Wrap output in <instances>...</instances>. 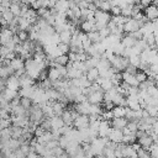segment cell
Masks as SVG:
<instances>
[{
	"instance_id": "1",
	"label": "cell",
	"mask_w": 158,
	"mask_h": 158,
	"mask_svg": "<svg viewBox=\"0 0 158 158\" xmlns=\"http://www.w3.org/2000/svg\"><path fill=\"white\" fill-rule=\"evenodd\" d=\"M109 60H110L111 67H112L116 72H123L125 68H126V65L128 64V58L122 57V56H115V54H114Z\"/></svg>"
},
{
	"instance_id": "2",
	"label": "cell",
	"mask_w": 158,
	"mask_h": 158,
	"mask_svg": "<svg viewBox=\"0 0 158 158\" xmlns=\"http://www.w3.org/2000/svg\"><path fill=\"white\" fill-rule=\"evenodd\" d=\"M107 142V138H101V137H96L90 142V152L93 153V156H99L102 154V151L105 148V144Z\"/></svg>"
},
{
	"instance_id": "3",
	"label": "cell",
	"mask_w": 158,
	"mask_h": 158,
	"mask_svg": "<svg viewBox=\"0 0 158 158\" xmlns=\"http://www.w3.org/2000/svg\"><path fill=\"white\" fill-rule=\"evenodd\" d=\"M142 25H143L142 22H139V21H137V20L130 17V19H127V21L122 25V27H123V32H127V33L135 32V31L139 30Z\"/></svg>"
},
{
	"instance_id": "4",
	"label": "cell",
	"mask_w": 158,
	"mask_h": 158,
	"mask_svg": "<svg viewBox=\"0 0 158 158\" xmlns=\"http://www.w3.org/2000/svg\"><path fill=\"white\" fill-rule=\"evenodd\" d=\"M143 15L148 21L157 20V17H158V7H157V5L151 4V5L146 6V7H143Z\"/></svg>"
},
{
	"instance_id": "5",
	"label": "cell",
	"mask_w": 158,
	"mask_h": 158,
	"mask_svg": "<svg viewBox=\"0 0 158 158\" xmlns=\"http://www.w3.org/2000/svg\"><path fill=\"white\" fill-rule=\"evenodd\" d=\"M110 131H111L110 121H107V120H100L99 128H98V137L107 138V135H109Z\"/></svg>"
},
{
	"instance_id": "6",
	"label": "cell",
	"mask_w": 158,
	"mask_h": 158,
	"mask_svg": "<svg viewBox=\"0 0 158 158\" xmlns=\"http://www.w3.org/2000/svg\"><path fill=\"white\" fill-rule=\"evenodd\" d=\"M102 99H104V90L93 91L86 96V101L89 104H102Z\"/></svg>"
},
{
	"instance_id": "7",
	"label": "cell",
	"mask_w": 158,
	"mask_h": 158,
	"mask_svg": "<svg viewBox=\"0 0 158 158\" xmlns=\"http://www.w3.org/2000/svg\"><path fill=\"white\" fill-rule=\"evenodd\" d=\"M73 126L77 130L88 128L89 127V117H88V115H78V117L73 121Z\"/></svg>"
},
{
	"instance_id": "8",
	"label": "cell",
	"mask_w": 158,
	"mask_h": 158,
	"mask_svg": "<svg viewBox=\"0 0 158 158\" xmlns=\"http://www.w3.org/2000/svg\"><path fill=\"white\" fill-rule=\"evenodd\" d=\"M10 120H11V125L17 127H26L30 122L28 116H11Z\"/></svg>"
},
{
	"instance_id": "9",
	"label": "cell",
	"mask_w": 158,
	"mask_h": 158,
	"mask_svg": "<svg viewBox=\"0 0 158 158\" xmlns=\"http://www.w3.org/2000/svg\"><path fill=\"white\" fill-rule=\"evenodd\" d=\"M122 136H123L122 130L111 128V131L107 135V139L111 142H115V143H120V142H122Z\"/></svg>"
},
{
	"instance_id": "10",
	"label": "cell",
	"mask_w": 158,
	"mask_h": 158,
	"mask_svg": "<svg viewBox=\"0 0 158 158\" xmlns=\"http://www.w3.org/2000/svg\"><path fill=\"white\" fill-rule=\"evenodd\" d=\"M80 30H81L84 33H88V32H90V31H96V30H95V20H94V17L81 21V22H80Z\"/></svg>"
},
{
	"instance_id": "11",
	"label": "cell",
	"mask_w": 158,
	"mask_h": 158,
	"mask_svg": "<svg viewBox=\"0 0 158 158\" xmlns=\"http://www.w3.org/2000/svg\"><path fill=\"white\" fill-rule=\"evenodd\" d=\"M127 125V120L125 117H114L110 120V126L111 128H117V130H122L123 127H126Z\"/></svg>"
},
{
	"instance_id": "12",
	"label": "cell",
	"mask_w": 158,
	"mask_h": 158,
	"mask_svg": "<svg viewBox=\"0 0 158 158\" xmlns=\"http://www.w3.org/2000/svg\"><path fill=\"white\" fill-rule=\"evenodd\" d=\"M5 86L12 90H19L20 89V84H19V78L16 75H10L9 78H6L5 80Z\"/></svg>"
},
{
	"instance_id": "13",
	"label": "cell",
	"mask_w": 158,
	"mask_h": 158,
	"mask_svg": "<svg viewBox=\"0 0 158 158\" xmlns=\"http://www.w3.org/2000/svg\"><path fill=\"white\" fill-rule=\"evenodd\" d=\"M19 84H20V88H27V86L35 85V80L30 78L26 73H23L22 75L19 77Z\"/></svg>"
},
{
	"instance_id": "14",
	"label": "cell",
	"mask_w": 158,
	"mask_h": 158,
	"mask_svg": "<svg viewBox=\"0 0 158 158\" xmlns=\"http://www.w3.org/2000/svg\"><path fill=\"white\" fill-rule=\"evenodd\" d=\"M122 81L128 84L130 86H138V84H139L133 74H128L126 72H122Z\"/></svg>"
},
{
	"instance_id": "15",
	"label": "cell",
	"mask_w": 158,
	"mask_h": 158,
	"mask_svg": "<svg viewBox=\"0 0 158 158\" xmlns=\"http://www.w3.org/2000/svg\"><path fill=\"white\" fill-rule=\"evenodd\" d=\"M136 142H138V144H139L142 148H144V149H147V151H148L149 146L153 143V138H152L149 135H144V136H142V137L137 138V141H136Z\"/></svg>"
},
{
	"instance_id": "16",
	"label": "cell",
	"mask_w": 158,
	"mask_h": 158,
	"mask_svg": "<svg viewBox=\"0 0 158 158\" xmlns=\"http://www.w3.org/2000/svg\"><path fill=\"white\" fill-rule=\"evenodd\" d=\"M81 75H84L80 70L73 68V67H67V75H65V79L68 80H72V79H78L80 78Z\"/></svg>"
},
{
	"instance_id": "17",
	"label": "cell",
	"mask_w": 158,
	"mask_h": 158,
	"mask_svg": "<svg viewBox=\"0 0 158 158\" xmlns=\"http://www.w3.org/2000/svg\"><path fill=\"white\" fill-rule=\"evenodd\" d=\"M49 123H51V131L52 130H58L62 126H64V122H63L62 117L60 116H56V115L49 117Z\"/></svg>"
},
{
	"instance_id": "18",
	"label": "cell",
	"mask_w": 158,
	"mask_h": 158,
	"mask_svg": "<svg viewBox=\"0 0 158 158\" xmlns=\"http://www.w3.org/2000/svg\"><path fill=\"white\" fill-rule=\"evenodd\" d=\"M9 64H10V67L16 72V70H20V69H23V59L21 58V57H15V58H12L10 62H9Z\"/></svg>"
},
{
	"instance_id": "19",
	"label": "cell",
	"mask_w": 158,
	"mask_h": 158,
	"mask_svg": "<svg viewBox=\"0 0 158 158\" xmlns=\"http://www.w3.org/2000/svg\"><path fill=\"white\" fill-rule=\"evenodd\" d=\"M120 42H121V44H122L125 48H131V47H133L136 40H135L130 33H127L126 36H122V37H121Z\"/></svg>"
},
{
	"instance_id": "20",
	"label": "cell",
	"mask_w": 158,
	"mask_h": 158,
	"mask_svg": "<svg viewBox=\"0 0 158 158\" xmlns=\"http://www.w3.org/2000/svg\"><path fill=\"white\" fill-rule=\"evenodd\" d=\"M47 79H49L51 81H56V80L62 79V77L56 68L49 67V69H47Z\"/></svg>"
},
{
	"instance_id": "21",
	"label": "cell",
	"mask_w": 158,
	"mask_h": 158,
	"mask_svg": "<svg viewBox=\"0 0 158 158\" xmlns=\"http://www.w3.org/2000/svg\"><path fill=\"white\" fill-rule=\"evenodd\" d=\"M85 78L90 81V83H94L96 79H98V77H99V72H98V69L94 67V68H89L86 72H85Z\"/></svg>"
},
{
	"instance_id": "22",
	"label": "cell",
	"mask_w": 158,
	"mask_h": 158,
	"mask_svg": "<svg viewBox=\"0 0 158 158\" xmlns=\"http://www.w3.org/2000/svg\"><path fill=\"white\" fill-rule=\"evenodd\" d=\"M51 106H52L53 114H54L56 116H60L62 112H63V110H64V107H65V105L62 104V102H59V101H53V102H51Z\"/></svg>"
},
{
	"instance_id": "23",
	"label": "cell",
	"mask_w": 158,
	"mask_h": 158,
	"mask_svg": "<svg viewBox=\"0 0 158 158\" xmlns=\"http://www.w3.org/2000/svg\"><path fill=\"white\" fill-rule=\"evenodd\" d=\"M58 38H59V42H63V43H67L69 44L70 42V38H72V32L69 30H64V31H60L58 33Z\"/></svg>"
},
{
	"instance_id": "24",
	"label": "cell",
	"mask_w": 158,
	"mask_h": 158,
	"mask_svg": "<svg viewBox=\"0 0 158 158\" xmlns=\"http://www.w3.org/2000/svg\"><path fill=\"white\" fill-rule=\"evenodd\" d=\"M60 117H62L64 125H67V126H73V118H72L70 110H65V109H64L63 112H62V115H60Z\"/></svg>"
},
{
	"instance_id": "25",
	"label": "cell",
	"mask_w": 158,
	"mask_h": 158,
	"mask_svg": "<svg viewBox=\"0 0 158 158\" xmlns=\"http://www.w3.org/2000/svg\"><path fill=\"white\" fill-rule=\"evenodd\" d=\"M86 37H88V40L91 42V43H99V42H101V37H100V35H99V32L98 31H90V32H88L86 33Z\"/></svg>"
},
{
	"instance_id": "26",
	"label": "cell",
	"mask_w": 158,
	"mask_h": 158,
	"mask_svg": "<svg viewBox=\"0 0 158 158\" xmlns=\"http://www.w3.org/2000/svg\"><path fill=\"white\" fill-rule=\"evenodd\" d=\"M2 94H4V98L7 100V101H11L14 98H16L19 94H17V90H12V89H9V88H5L2 90Z\"/></svg>"
},
{
	"instance_id": "27",
	"label": "cell",
	"mask_w": 158,
	"mask_h": 158,
	"mask_svg": "<svg viewBox=\"0 0 158 158\" xmlns=\"http://www.w3.org/2000/svg\"><path fill=\"white\" fill-rule=\"evenodd\" d=\"M125 107L126 106H114L111 109L114 117H123L125 116Z\"/></svg>"
},
{
	"instance_id": "28",
	"label": "cell",
	"mask_w": 158,
	"mask_h": 158,
	"mask_svg": "<svg viewBox=\"0 0 158 158\" xmlns=\"http://www.w3.org/2000/svg\"><path fill=\"white\" fill-rule=\"evenodd\" d=\"M132 7H133V4H126L125 6L121 7V15L130 19L132 15Z\"/></svg>"
},
{
	"instance_id": "29",
	"label": "cell",
	"mask_w": 158,
	"mask_h": 158,
	"mask_svg": "<svg viewBox=\"0 0 158 158\" xmlns=\"http://www.w3.org/2000/svg\"><path fill=\"white\" fill-rule=\"evenodd\" d=\"M9 10L12 12L14 16H20V2L11 1L10 2V6H9Z\"/></svg>"
},
{
	"instance_id": "30",
	"label": "cell",
	"mask_w": 158,
	"mask_h": 158,
	"mask_svg": "<svg viewBox=\"0 0 158 158\" xmlns=\"http://www.w3.org/2000/svg\"><path fill=\"white\" fill-rule=\"evenodd\" d=\"M110 48L112 49V53H114L115 56H121V53H122V51H123L125 47L121 44V42H116V43H114Z\"/></svg>"
},
{
	"instance_id": "31",
	"label": "cell",
	"mask_w": 158,
	"mask_h": 158,
	"mask_svg": "<svg viewBox=\"0 0 158 158\" xmlns=\"http://www.w3.org/2000/svg\"><path fill=\"white\" fill-rule=\"evenodd\" d=\"M136 141H137V138H136L135 133H128V135H123L122 136V142L126 143V144H132Z\"/></svg>"
},
{
	"instance_id": "32",
	"label": "cell",
	"mask_w": 158,
	"mask_h": 158,
	"mask_svg": "<svg viewBox=\"0 0 158 158\" xmlns=\"http://www.w3.org/2000/svg\"><path fill=\"white\" fill-rule=\"evenodd\" d=\"M10 128H11V137L12 138H19V137H21L22 136V127H17V126H10Z\"/></svg>"
},
{
	"instance_id": "33",
	"label": "cell",
	"mask_w": 158,
	"mask_h": 158,
	"mask_svg": "<svg viewBox=\"0 0 158 158\" xmlns=\"http://www.w3.org/2000/svg\"><path fill=\"white\" fill-rule=\"evenodd\" d=\"M144 109L147 110V112H148L149 116L157 117V114H158V106L157 105H146Z\"/></svg>"
},
{
	"instance_id": "34",
	"label": "cell",
	"mask_w": 158,
	"mask_h": 158,
	"mask_svg": "<svg viewBox=\"0 0 158 158\" xmlns=\"http://www.w3.org/2000/svg\"><path fill=\"white\" fill-rule=\"evenodd\" d=\"M54 62L58 63L59 65H67L68 62H69L68 54H60V56H58L57 58H54Z\"/></svg>"
},
{
	"instance_id": "35",
	"label": "cell",
	"mask_w": 158,
	"mask_h": 158,
	"mask_svg": "<svg viewBox=\"0 0 158 158\" xmlns=\"http://www.w3.org/2000/svg\"><path fill=\"white\" fill-rule=\"evenodd\" d=\"M112 86H114V84H112L111 79H106V78H102V81H101V84H100V88H101L104 91H106V90L111 89Z\"/></svg>"
},
{
	"instance_id": "36",
	"label": "cell",
	"mask_w": 158,
	"mask_h": 158,
	"mask_svg": "<svg viewBox=\"0 0 158 158\" xmlns=\"http://www.w3.org/2000/svg\"><path fill=\"white\" fill-rule=\"evenodd\" d=\"M14 17H15V16L12 15V12H11L9 9H6L4 12H1V19H4V20L7 22V25L12 21V19H14Z\"/></svg>"
},
{
	"instance_id": "37",
	"label": "cell",
	"mask_w": 158,
	"mask_h": 158,
	"mask_svg": "<svg viewBox=\"0 0 158 158\" xmlns=\"http://www.w3.org/2000/svg\"><path fill=\"white\" fill-rule=\"evenodd\" d=\"M20 105L23 107V109H30V106L32 105V100L30 98H26V96H22L20 98Z\"/></svg>"
},
{
	"instance_id": "38",
	"label": "cell",
	"mask_w": 158,
	"mask_h": 158,
	"mask_svg": "<svg viewBox=\"0 0 158 158\" xmlns=\"http://www.w3.org/2000/svg\"><path fill=\"white\" fill-rule=\"evenodd\" d=\"M141 63V59H139V56H130L128 57V64L136 67L138 69V65Z\"/></svg>"
},
{
	"instance_id": "39",
	"label": "cell",
	"mask_w": 158,
	"mask_h": 158,
	"mask_svg": "<svg viewBox=\"0 0 158 158\" xmlns=\"http://www.w3.org/2000/svg\"><path fill=\"white\" fill-rule=\"evenodd\" d=\"M88 57L89 56L84 52V49H81V51H79V52L75 53V60H78V62H85L88 59Z\"/></svg>"
},
{
	"instance_id": "40",
	"label": "cell",
	"mask_w": 158,
	"mask_h": 158,
	"mask_svg": "<svg viewBox=\"0 0 158 158\" xmlns=\"http://www.w3.org/2000/svg\"><path fill=\"white\" fill-rule=\"evenodd\" d=\"M68 143H69V139H68V138H67L64 135L59 136V138H58V146H59L60 148L65 149V147L68 146Z\"/></svg>"
},
{
	"instance_id": "41",
	"label": "cell",
	"mask_w": 158,
	"mask_h": 158,
	"mask_svg": "<svg viewBox=\"0 0 158 158\" xmlns=\"http://www.w3.org/2000/svg\"><path fill=\"white\" fill-rule=\"evenodd\" d=\"M57 48L59 49V52H60L62 54H67V53L69 52V44L63 43V42H59V43L57 44Z\"/></svg>"
},
{
	"instance_id": "42",
	"label": "cell",
	"mask_w": 158,
	"mask_h": 158,
	"mask_svg": "<svg viewBox=\"0 0 158 158\" xmlns=\"http://www.w3.org/2000/svg\"><path fill=\"white\" fill-rule=\"evenodd\" d=\"M147 94H148V96H152V98H158V89H157V86L156 85H151L147 90Z\"/></svg>"
},
{
	"instance_id": "43",
	"label": "cell",
	"mask_w": 158,
	"mask_h": 158,
	"mask_svg": "<svg viewBox=\"0 0 158 158\" xmlns=\"http://www.w3.org/2000/svg\"><path fill=\"white\" fill-rule=\"evenodd\" d=\"M137 122H138V121H127V125H126V127L128 128V131H130V132L135 133V132L138 130Z\"/></svg>"
},
{
	"instance_id": "44",
	"label": "cell",
	"mask_w": 158,
	"mask_h": 158,
	"mask_svg": "<svg viewBox=\"0 0 158 158\" xmlns=\"http://www.w3.org/2000/svg\"><path fill=\"white\" fill-rule=\"evenodd\" d=\"M135 77H136V79H137L138 83H142V81H144V80L148 78L147 74H146L143 70H137V73L135 74Z\"/></svg>"
},
{
	"instance_id": "45",
	"label": "cell",
	"mask_w": 158,
	"mask_h": 158,
	"mask_svg": "<svg viewBox=\"0 0 158 158\" xmlns=\"http://www.w3.org/2000/svg\"><path fill=\"white\" fill-rule=\"evenodd\" d=\"M137 157H138V158H151L149 152H148L147 149L142 148V147L138 148V151H137Z\"/></svg>"
},
{
	"instance_id": "46",
	"label": "cell",
	"mask_w": 158,
	"mask_h": 158,
	"mask_svg": "<svg viewBox=\"0 0 158 158\" xmlns=\"http://www.w3.org/2000/svg\"><path fill=\"white\" fill-rule=\"evenodd\" d=\"M16 35H17L20 42H23V41L28 40V32H27V31H17Z\"/></svg>"
},
{
	"instance_id": "47",
	"label": "cell",
	"mask_w": 158,
	"mask_h": 158,
	"mask_svg": "<svg viewBox=\"0 0 158 158\" xmlns=\"http://www.w3.org/2000/svg\"><path fill=\"white\" fill-rule=\"evenodd\" d=\"M98 32H99V35H100V37H101L102 40H104V38H106V37H107V36L111 33V32H110V30H109L107 27H104V28L99 30Z\"/></svg>"
},
{
	"instance_id": "48",
	"label": "cell",
	"mask_w": 158,
	"mask_h": 158,
	"mask_svg": "<svg viewBox=\"0 0 158 158\" xmlns=\"http://www.w3.org/2000/svg\"><path fill=\"white\" fill-rule=\"evenodd\" d=\"M137 70H138V69H137L136 67H133V65H131V64H127L123 72H126V73H128V74H133V75H135V74L137 73Z\"/></svg>"
},
{
	"instance_id": "49",
	"label": "cell",
	"mask_w": 158,
	"mask_h": 158,
	"mask_svg": "<svg viewBox=\"0 0 158 158\" xmlns=\"http://www.w3.org/2000/svg\"><path fill=\"white\" fill-rule=\"evenodd\" d=\"M109 12H111V14H112V16L121 15V7H120V6H112V7L110 9V11H109Z\"/></svg>"
},
{
	"instance_id": "50",
	"label": "cell",
	"mask_w": 158,
	"mask_h": 158,
	"mask_svg": "<svg viewBox=\"0 0 158 158\" xmlns=\"http://www.w3.org/2000/svg\"><path fill=\"white\" fill-rule=\"evenodd\" d=\"M138 94V88L137 86H130L127 89V95H137Z\"/></svg>"
},
{
	"instance_id": "51",
	"label": "cell",
	"mask_w": 158,
	"mask_h": 158,
	"mask_svg": "<svg viewBox=\"0 0 158 158\" xmlns=\"http://www.w3.org/2000/svg\"><path fill=\"white\" fill-rule=\"evenodd\" d=\"M14 153H15V157H16V158H26V154H25L20 148H16V149L14 151Z\"/></svg>"
},
{
	"instance_id": "52",
	"label": "cell",
	"mask_w": 158,
	"mask_h": 158,
	"mask_svg": "<svg viewBox=\"0 0 158 158\" xmlns=\"http://www.w3.org/2000/svg\"><path fill=\"white\" fill-rule=\"evenodd\" d=\"M138 4H139L142 7H146V6H148V5L152 4V0H139Z\"/></svg>"
},
{
	"instance_id": "53",
	"label": "cell",
	"mask_w": 158,
	"mask_h": 158,
	"mask_svg": "<svg viewBox=\"0 0 158 158\" xmlns=\"http://www.w3.org/2000/svg\"><path fill=\"white\" fill-rule=\"evenodd\" d=\"M93 158H106L105 156H102V154H99V156H94Z\"/></svg>"
},
{
	"instance_id": "54",
	"label": "cell",
	"mask_w": 158,
	"mask_h": 158,
	"mask_svg": "<svg viewBox=\"0 0 158 158\" xmlns=\"http://www.w3.org/2000/svg\"><path fill=\"white\" fill-rule=\"evenodd\" d=\"M85 1H88V2H91V1H93V0H85Z\"/></svg>"
},
{
	"instance_id": "55",
	"label": "cell",
	"mask_w": 158,
	"mask_h": 158,
	"mask_svg": "<svg viewBox=\"0 0 158 158\" xmlns=\"http://www.w3.org/2000/svg\"><path fill=\"white\" fill-rule=\"evenodd\" d=\"M2 1H4V0H0V5H1V4H2Z\"/></svg>"
},
{
	"instance_id": "56",
	"label": "cell",
	"mask_w": 158,
	"mask_h": 158,
	"mask_svg": "<svg viewBox=\"0 0 158 158\" xmlns=\"http://www.w3.org/2000/svg\"><path fill=\"white\" fill-rule=\"evenodd\" d=\"M138 1H139V0H135V2H138Z\"/></svg>"
},
{
	"instance_id": "57",
	"label": "cell",
	"mask_w": 158,
	"mask_h": 158,
	"mask_svg": "<svg viewBox=\"0 0 158 158\" xmlns=\"http://www.w3.org/2000/svg\"><path fill=\"white\" fill-rule=\"evenodd\" d=\"M9 1H12V0H9Z\"/></svg>"
}]
</instances>
